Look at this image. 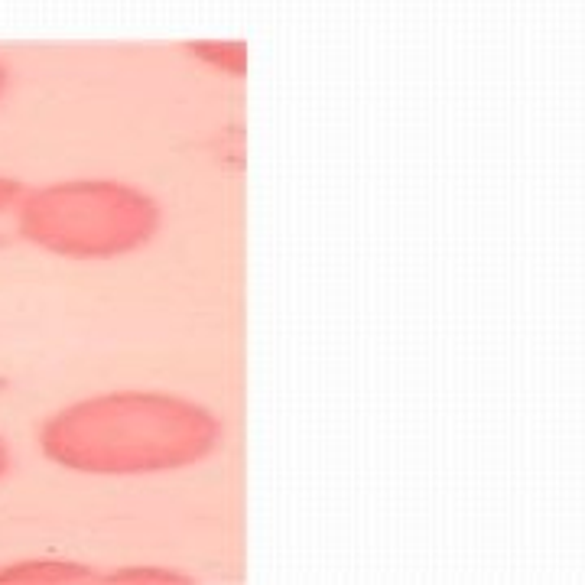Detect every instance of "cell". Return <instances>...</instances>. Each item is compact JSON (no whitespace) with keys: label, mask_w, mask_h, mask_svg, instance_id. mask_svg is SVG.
Here are the masks:
<instances>
[{"label":"cell","mask_w":585,"mask_h":585,"mask_svg":"<svg viewBox=\"0 0 585 585\" xmlns=\"http://www.w3.org/2000/svg\"><path fill=\"white\" fill-rule=\"evenodd\" d=\"M225 426L202 403L160 390L78 400L39 426L49 462L82 475H156L205 462Z\"/></svg>","instance_id":"cell-1"},{"label":"cell","mask_w":585,"mask_h":585,"mask_svg":"<svg viewBox=\"0 0 585 585\" xmlns=\"http://www.w3.org/2000/svg\"><path fill=\"white\" fill-rule=\"evenodd\" d=\"M160 231L150 192L117 179H69L23 195L17 234L69 260H111L140 251Z\"/></svg>","instance_id":"cell-2"},{"label":"cell","mask_w":585,"mask_h":585,"mask_svg":"<svg viewBox=\"0 0 585 585\" xmlns=\"http://www.w3.org/2000/svg\"><path fill=\"white\" fill-rule=\"evenodd\" d=\"M20 582V585H82V582H101V576L85 563H59V559H36V563H17L0 569V585Z\"/></svg>","instance_id":"cell-3"},{"label":"cell","mask_w":585,"mask_h":585,"mask_svg":"<svg viewBox=\"0 0 585 585\" xmlns=\"http://www.w3.org/2000/svg\"><path fill=\"white\" fill-rule=\"evenodd\" d=\"M26 189L17 179L0 176V244H7L17 234V212L23 202Z\"/></svg>","instance_id":"cell-4"},{"label":"cell","mask_w":585,"mask_h":585,"mask_svg":"<svg viewBox=\"0 0 585 585\" xmlns=\"http://www.w3.org/2000/svg\"><path fill=\"white\" fill-rule=\"evenodd\" d=\"M101 582H189V576H179V572H166V569H150V566H130L121 572H111V576H101Z\"/></svg>","instance_id":"cell-5"},{"label":"cell","mask_w":585,"mask_h":585,"mask_svg":"<svg viewBox=\"0 0 585 585\" xmlns=\"http://www.w3.org/2000/svg\"><path fill=\"white\" fill-rule=\"evenodd\" d=\"M7 468H10V452H7V446H4V439H0V478L7 475Z\"/></svg>","instance_id":"cell-6"},{"label":"cell","mask_w":585,"mask_h":585,"mask_svg":"<svg viewBox=\"0 0 585 585\" xmlns=\"http://www.w3.org/2000/svg\"><path fill=\"white\" fill-rule=\"evenodd\" d=\"M4 88H7V72H4V65H0V95H4Z\"/></svg>","instance_id":"cell-7"}]
</instances>
